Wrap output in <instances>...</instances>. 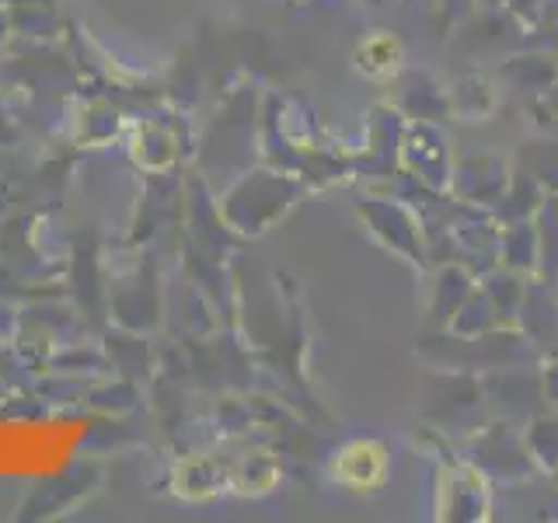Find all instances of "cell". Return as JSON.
Instances as JSON below:
<instances>
[{"label":"cell","instance_id":"6da1fadb","mask_svg":"<svg viewBox=\"0 0 558 523\" xmlns=\"http://www.w3.org/2000/svg\"><path fill=\"white\" fill-rule=\"evenodd\" d=\"M331 475L339 485L356 488V492H371L380 488L388 478V450L374 440L363 443H349L336 461H331Z\"/></svg>","mask_w":558,"mask_h":523},{"label":"cell","instance_id":"7a4b0ae2","mask_svg":"<svg viewBox=\"0 0 558 523\" xmlns=\"http://www.w3.org/2000/svg\"><path fill=\"white\" fill-rule=\"evenodd\" d=\"M171 488L182 499H209L231 488V464H223L209 453H192V458H182L171 471Z\"/></svg>","mask_w":558,"mask_h":523},{"label":"cell","instance_id":"3957f363","mask_svg":"<svg viewBox=\"0 0 558 523\" xmlns=\"http://www.w3.org/2000/svg\"><path fill=\"white\" fill-rule=\"evenodd\" d=\"M276 482V464L266 453H244L241 461H231V488L244 496H258L272 488Z\"/></svg>","mask_w":558,"mask_h":523},{"label":"cell","instance_id":"277c9868","mask_svg":"<svg viewBox=\"0 0 558 523\" xmlns=\"http://www.w3.org/2000/svg\"><path fill=\"white\" fill-rule=\"evenodd\" d=\"M395 60H398V46L391 35H374V39H366L360 49V70H366L371 77L391 74Z\"/></svg>","mask_w":558,"mask_h":523}]
</instances>
